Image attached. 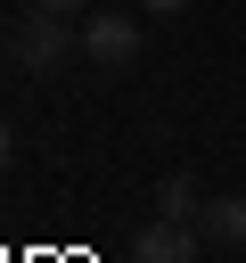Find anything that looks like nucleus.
I'll return each instance as SVG.
<instances>
[{
    "mask_svg": "<svg viewBox=\"0 0 246 263\" xmlns=\"http://www.w3.org/2000/svg\"><path fill=\"white\" fill-rule=\"evenodd\" d=\"M66 49H74V33H66V16H57V8H33V16L8 33V58H16L25 74H49V66H66Z\"/></svg>",
    "mask_w": 246,
    "mask_h": 263,
    "instance_id": "f257e3e1",
    "label": "nucleus"
},
{
    "mask_svg": "<svg viewBox=\"0 0 246 263\" xmlns=\"http://www.w3.org/2000/svg\"><path fill=\"white\" fill-rule=\"evenodd\" d=\"M82 58L90 66H131L139 58V25L131 16H90L82 25Z\"/></svg>",
    "mask_w": 246,
    "mask_h": 263,
    "instance_id": "f03ea898",
    "label": "nucleus"
},
{
    "mask_svg": "<svg viewBox=\"0 0 246 263\" xmlns=\"http://www.w3.org/2000/svg\"><path fill=\"white\" fill-rule=\"evenodd\" d=\"M131 263H197V230L164 214V222H148V230L131 238Z\"/></svg>",
    "mask_w": 246,
    "mask_h": 263,
    "instance_id": "7ed1b4c3",
    "label": "nucleus"
},
{
    "mask_svg": "<svg viewBox=\"0 0 246 263\" xmlns=\"http://www.w3.org/2000/svg\"><path fill=\"white\" fill-rule=\"evenodd\" d=\"M197 238L246 247V197H205V205H197Z\"/></svg>",
    "mask_w": 246,
    "mask_h": 263,
    "instance_id": "20e7f679",
    "label": "nucleus"
},
{
    "mask_svg": "<svg viewBox=\"0 0 246 263\" xmlns=\"http://www.w3.org/2000/svg\"><path fill=\"white\" fill-rule=\"evenodd\" d=\"M156 205H164L172 222H197V205H205V197H197V181H189V173H172V181L156 189Z\"/></svg>",
    "mask_w": 246,
    "mask_h": 263,
    "instance_id": "39448f33",
    "label": "nucleus"
},
{
    "mask_svg": "<svg viewBox=\"0 0 246 263\" xmlns=\"http://www.w3.org/2000/svg\"><path fill=\"white\" fill-rule=\"evenodd\" d=\"M139 8H156V16H172V8H189V0H139Z\"/></svg>",
    "mask_w": 246,
    "mask_h": 263,
    "instance_id": "423d86ee",
    "label": "nucleus"
},
{
    "mask_svg": "<svg viewBox=\"0 0 246 263\" xmlns=\"http://www.w3.org/2000/svg\"><path fill=\"white\" fill-rule=\"evenodd\" d=\"M33 8H57V16H74V8H82V0H33Z\"/></svg>",
    "mask_w": 246,
    "mask_h": 263,
    "instance_id": "0eeeda50",
    "label": "nucleus"
},
{
    "mask_svg": "<svg viewBox=\"0 0 246 263\" xmlns=\"http://www.w3.org/2000/svg\"><path fill=\"white\" fill-rule=\"evenodd\" d=\"M0 164H8V123H0Z\"/></svg>",
    "mask_w": 246,
    "mask_h": 263,
    "instance_id": "6e6552de",
    "label": "nucleus"
}]
</instances>
